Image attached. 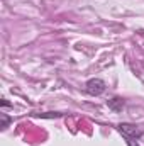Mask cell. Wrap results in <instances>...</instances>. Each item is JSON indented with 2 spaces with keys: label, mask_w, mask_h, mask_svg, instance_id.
I'll list each match as a JSON object with an SVG mask.
<instances>
[{
  "label": "cell",
  "mask_w": 144,
  "mask_h": 146,
  "mask_svg": "<svg viewBox=\"0 0 144 146\" xmlns=\"http://www.w3.org/2000/svg\"><path fill=\"white\" fill-rule=\"evenodd\" d=\"M126 141H127V146H139L137 139H126Z\"/></svg>",
  "instance_id": "cell-5"
},
{
  "label": "cell",
  "mask_w": 144,
  "mask_h": 146,
  "mask_svg": "<svg viewBox=\"0 0 144 146\" xmlns=\"http://www.w3.org/2000/svg\"><path fill=\"white\" fill-rule=\"evenodd\" d=\"M108 107L114 110H122L124 107V99H120V97H114L112 100H108Z\"/></svg>",
  "instance_id": "cell-3"
},
{
  "label": "cell",
  "mask_w": 144,
  "mask_h": 146,
  "mask_svg": "<svg viewBox=\"0 0 144 146\" xmlns=\"http://www.w3.org/2000/svg\"><path fill=\"white\" fill-rule=\"evenodd\" d=\"M105 88H107V85H105V82L100 80V78H90V80L85 83V92H87L88 95H92V97L102 95V94L105 92Z\"/></svg>",
  "instance_id": "cell-2"
},
{
  "label": "cell",
  "mask_w": 144,
  "mask_h": 146,
  "mask_svg": "<svg viewBox=\"0 0 144 146\" xmlns=\"http://www.w3.org/2000/svg\"><path fill=\"white\" fill-rule=\"evenodd\" d=\"M117 131L126 138V139H139L144 134V131H141L136 124H131V122H120L117 126Z\"/></svg>",
  "instance_id": "cell-1"
},
{
  "label": "cell",
  "mask_w": 144,
  "mask_h": 146,
  "mask_svg": "<svg viewBox=\"0 0 144 146\" xmlns=\"http://www.w3.org/2000/svg\"><path fill=\"white\" fill-rule=\"evenodd\" d=\"M9 124H10V117L7 115V114H2V129H7L9 127Z\"/></svg>",
  "instance_id": "cell-4"
},
{
  "label": "cell",
  "mask_w": 144,
  "mask_h": 146,
  "mask_svg": "<svg viewBox=\"0 0 144 146\" xmlns=\"http://www.w3.org/2000/svg\"><path fill=\"white\" fill-rule=\"evenodd\" d=\"M2 106H5V107H9V106H10V104H9V102H7V100H5V99H3V100H2Z\"/></svg>",
  "instance_id": "cell-6"
}]
</instances>
